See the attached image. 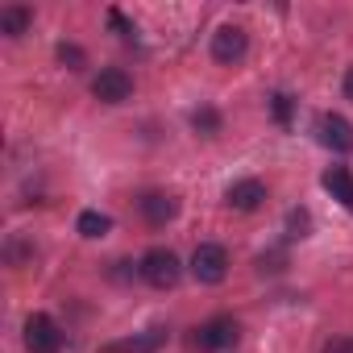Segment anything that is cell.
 <instances>
[{
    "label": "cell",
    "instance_id": "12",
    "mask_svg": "<svg viewBox=\"0 0 353 353\" xmlns=\"http://www.w3.org/2000/svg\"><path fill=\"white\" fill-rule=\"evenodd\" d=\"M0 30H5L9 38H21V34L30 30V9H21V5H9L5 13H0Z\"/></svg>",
    "mask_w": 353,
    "mask_h": 353
},
{
    "label": "cell",
    "instance_id": "13",
    "mask_svg": "<svg viewBox=\"0 0 353 353\" xmlns=\"http://www.w3.org/2000/svg\"><path fill=\"white\" fill-rule=\"evenodd\" d=\"M79 233H83V237H108V233H112V221H108L104 212L88 208V212H79Z\"/></svg>",
    "mask_w": 353,
    "mask_h": 353
},
{
    "label": "cell",
    "instance_id": "7",
    "mask_svg": "<svg viewBox=\"0 0 353 353\" xmlns=\"http://www.w3.org/2000/svg\"><path fill=\"white\" fill-rule=\"evenodd\" d=\"M316 137H320V145H328L336 154H349L353 150V125L345 117H336V112L316 117Z\"/></svg>",
    "mask_w": 353,
    "mask_h": 353
},
{
    "label": "cell",
    "instance_id": "1",
    "mask_svg": "<svg viewBox=\"0 0 353 353\" xmlns=\"http://www.w3.org/2000/svg\"><path fill=\"white\" fill-rule=\"evenodd\" d=\"M179 274H183V266H179V258H174L170 250H162V245L145 250V258H141V279H145L150 287L166 291V287L179 283Z\"/></svg>",
    "mask_w": 353,
    "mask_h": 353
},
{
    "label": "cell",
    "instance_id": "18",
    "mask_svg": "<svg viewBox=\"0 0 353 353\" xmlns=\"http://www.w3.org/2000/svg\"><path fill=\"white\" fill-rule=\"evenodd\" d=\"M192 121H196V129H208V133L216 129V112H208V108H204V112H196Z\"/></svg>",
    "mask_w": 353,
    "mask_h": 353
},
{
    "label": "cell",
    "instance_id": "17",
    "mask_svg": "<svg viewBox=\"0 0 353 353\" xmlns=\"http://www.w3.org/2000/svg\"><path fill=\"white\" fill-rule=\"evenodd\" d=\"M324 353H353V336H332L324 345Z\"/></svg>",
    "mask_w": 353,
    "mask_h": 353
},
{
    "label": "cell",
    "instance_id": "19",
    "mask_svg": "<svg viewBox=\"0 0 353 353\" xmlns=\"http://www.w3.org/2000/svg\"><path fill=\"white\" fill-rule=\"evenodd\" d=\"M108 21H112V26H117V30H121V34H133V26H129V21H125V17H121V13H117V9H112V13H108Z\"/></svg>",
    "mask_w": 353,
    "mask_h": 353
},
{
    "label": "cell",
    "instance_id": "10",
    "mask_svg": "<svg viewBox=\"0 0 353 353\" xmlns=\"http://www.w3.org/2000/svg\"><path fill=\"white\" fill-rule=\"evenodd\" d=\"M320 183H324V192H328L332 200H341V204L353 212V174H349L345 166H328Z\"/></svg>",
    "mask_w": 353,
    "mask_h": 353
},
{
    "label": "cell",
    "instance_id": "15",
    "mask_svg": "<svg viewBox=\"0 0 353 353\" xmlns=\"http://www.w3.org/2000/svg\"><path fill=\"white\" fill-rule=\"evenodd\" d=\"M59 59H63V63H67L71 71H83V63H88L79 46H59Z\"/></svg>",
    "mask_w": 353,
    "mask_h": 353
},
{
    "label": "cell",
    "instance_id": "14",
    "mask_svg": "<svg viewBox=\"0 0 353 353\" xmlns=\"http://www.w3.org/2000/svg\"><path fill=\"white\" fill-rule=\"evenodd\" d=\"M307 233H312V216L303 208L287 212V237H307Z\"/></svg>",
    "mask_w": 353,
    "mask_h": 353
},
{
    "label": "cell",
    "instance_id": "11",
    "mask_svg": "<svg viewBox=\"0 0 353 353\" xmlns=\"http://www.w3.org/2000/svg\"><path fill=\"white\" fill-rule=\"evenodd\" d=\"M162 341H166V332H162V328H150L145 336H129V341L108 345V353H154Z\"/></svg>",
    "mask_w": 353,
    "mask_h": 353
},
{
    "label": "cell",
    "instance_id": "8",
    "mask_svg": "<svg viewBox=\"0 0 353 353\" xmlns=\"http://www.w3.org/2000/svg\"><path fill=\"white\" fill-rule=\"evenodd\" d=\"M225 200H229V208H237V212H254V208L266 200V188H262L258 179H241V183H233V188L225 192Z\"/></svg>",
    "mask_w": 353,
    "mask_h": 353
},
{
    "label": "cell",
    "instance_id": "20",
    "mask_svg": "<svg viewBox=\"0 0 353 353\" xmlns=\"http://www.w3.org/2000/svg\"><path fill=\"white\" fill-rule=\"evenodd\" d=\"M345 96H349V100H353V67H349V71H345Z\"/></svg>",
    "mask_w": 353,
    "mask_h": 353
},
{
    "label": "cell",
    "instance_id": "4",
    "mask_svg": "<svg viewBox=\"0 0 353 353\" xmlns=\"http://www.w3.org/2000/svg\"><path fill=\"white\" fill-rule=\"evenodd\" d=\"M92 96L104 100V104H121V100H129V96H133V79H129V71H121V67H104V71L92 79Z\"/></svg>",
    "mask_w": 353,
    "mask_h": 353
},
{
    "label": "cell",
    "instance_id": "6",
    "mask_svg": "<svg viewBox=\"0 0 353 353\" xmlns=\"http://www.w3.org/2000/svg\"><path fill=\"white\" fill-rule=\"evenodd\" d=\"M245 50H250L245 30H237V26H221V30L212 34V59H216V63L233 67V63H241V59H245Z\"/></svg>",
    "mask_w": 353,
    "mask_h": 353
},
{
    "label": "cell",
    "instance_id": "3",
    "mask_svg": "<svg viewBox=\"0 0 353 353\" xmlns=\"http://www.w3.org/2000/svg\"><path fill=\"white\" fill-rule=\"evenodd\" d=\"M192 274H196L200 283H225V274H229V254H225V245H196V254H192Z\"/></svg>",
    "mask_w": 353,
    "mask_h": 353
},
{
    "label": "cell",
    "instance_id": "2",
    "mask_svg": "<svg viewBox=\"0 0 353 353\" xmlns=\"http://www.w3.org/2000/svg\"><path fill=\"white\" fill-rule=\"evenodd\" d=\"M26 349L30 353H59L63 349V328L46 312H34L26 320Z\"/></svg>",
    "mask_w": 353,
    "mask_h": 353
},
{
    "label": "cell",
    "instance_id": "5",
    "mask_svg": "<svg viewBox=\"0 0 353 353\" xmlns=\"http://www.w3.org/2000/svg\"><path fill=\"white\" fill-rule=\"evenodd\" d=\"M237 336H241V324H237L233 316H216V320H208V324L196 332V349L216 353V349H229Z\"/></svg>",
    "mask_w": 353,
    "mask_h": 353
},
{
    "label": "cell",
    "instance_id": "9",
    "mask_svg": "<svg viewBox=\"0 0 353 353\" xmlns=\"http://www.w3.org/2000/svg\"><path fill=\"white\" fill-rule=\"evenodd\" d=\"M141 216H145L150 225H166V221L179 216V200L166 196V192H150V196L141 200Z\"/></svg>",
    "mask_w": 353,
    "mask_h": 353
},
{
    "label": "cell",
    "instance_id": "16",
    "mask_svg": "<svg viewBox=\"0 0 353 353\" xmlns=\"http://www.w3.org/2000/svg\"><path fill=\"white\" fill-rule=\"evenodd\" d=\"M270 108H274V121H279V125H287V121H291V96H283V92H279V96L270 100Z\"/></svg>",
    "mask_w": 353,
    "mask_h": 353
}]
</instances>
